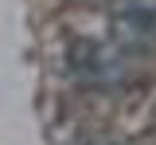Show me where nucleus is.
<instances>
[{
	"mask_svg": "<svg viewBox=\"0 0 156 145\" xmlns=\"http://www.w3.org/2000/svg\"><path fill=\"white\" fill-rule=\"evenodd\" d=\"M66 63H70V71L78 79H98L105 71V55H101V47L94 39H74L66 47Z\"/></svg>",
	"mask_w": 156,
	"mask_h": 145,
	"instance_id": "nucleus-1",
	"label": "nucleus"
},
{
	"mask_svg": "<svg viewBox=\"0 0 156 145\" xmlns=\"http://www.w3.org/2000/svg\"><path fill=\"white\" fill-rule=\"evenodd\" d=\"M117 28H129V32H140L148 35L156 32V4H129L117 12Z\"/></svg>",
	"mask_w": 156,
	"mask_h": 145,
	"instance_id": "nucleus-2",
	"label": "nucleus"
}]
</instances>
